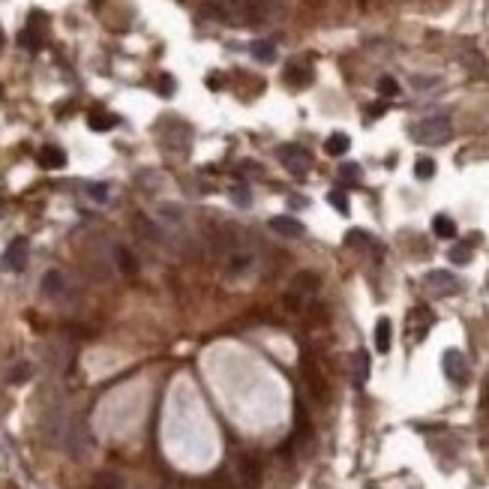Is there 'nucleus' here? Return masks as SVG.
I'll list each match as a JSON object with an SVG mask.
<instances>
[{"instance_id": "f257e3e1", "label": "nucleus", "mask_w": 489, "mask_h": 489, "mask_svg": "<svg viewBox=\"0 0 489 489\" xmlns=\"http://www.w3.org/2000/svg\"><path fill=\"white\" fill-rule=\"evenodd\" d=\"M411 132L420 144H444L453 135V127L447 114H433V118H424L420 123H414Z\"/></svg>"}, {"instance_id": "f03ea898", "label": "nucleus", "mask_w": 489, "mask_h": 489, "mask_svg": "<svg viewBox=\"0 0 489 489\" xmlns=\"http://www.w3.org/2000/svg\"><path fill=\"white\" fill-rule=\"evenodd\" d=\"M316 292H318V276L316 273H297V276L292 279V285H288V292H285V306L292 312L303 309V306L312 301V294Z\"/></svg>"}, {"instance_id": "7ed1b4c3", "label": "nucleus", "mask_w": 489, "mask_h": 489, "mask_svg": "<svg viewBox=\"0 0 489 489\" xmlns=\"http://www.w3.org/2000/svg\"><path fill=\"white\" fill-rule=\"evenodd\" d=\"M63 444H66V450H69L72 459H85L87 453L94 450V438H90V429H87L85 420H72V424L66 426Z\"/></svg>"}, {"instance_id": "20e7f679", "label": "nucleus", "mask_w": 489, "mask_h": 489, "mask_svg": "<svg viewBox=\"0 0 489 489\" xmlns=\"http://www.w3.org/2000/svg\"><path fill=\"white\" fill-rule=\"evenodd\" d=\"M276 153H279V162L285 165V171L294 174V177H303V174L309 171V165H312L309 151H303L301 144H283Z\"/></svg>"}, {"instance_id": "39448f33", "label": "nucleus", "mask_w": 489, "mask_h": 489, "mask_svg": "<svg viewBox=\"0 0 489 489\" xmlns=\"http://www.w3.org/2000/svg\"><path fill=\"white\" fill-rule=\"evenodd\" d=\"M442 369H444L447 381L457 384V387H462L468 381V360H466V354H462L459 348H447L444 358H442Z\"/></svg>"}, {"instance_id": "423d86ee", "label": "nucleus", "mask_w": 489, "mask_h": 489, "mask_svg": "<svg viewBox=\"0 0 489 489\" xmlns=\"http://www.w3.org/2000/svg\"><path fill=\"white\" fill-rule=\"evenodd\" d=\"M235 483L237 489H259L261 486V466L255 457H237L235 459Z\"/></svg>"}, {"instance_id": "0eeeda50", "label": "nucleus", "mask_w": 489, "mask_h": 489, "mask_svg": "<svg viewBox=\"0 0 489 489\" xmlns=\"http://www.w3.org/2000/svg\"><path fill=\"white\" fill-rule=\"evenodd\" d=\"M424 285H426V292L433 294V297H447V294H457V292H459L457 276H453V273H447V270L426 273V276H424Z\"/></svg>"}, {"instance_id": "6e6552de", "label": "nucleus", "mask_w": 489, "mask_h": 489, "mask_svg": "<svg viewBox=\"0 0 489 489\" xmlns=\"http://www.w3.org/2000/svg\"><path fill=\"white\" fill-rule=\"evenodd\" d=\"M28 255H30L28 237H15L12 243L6 246V252H3V268L12 270V273H21L24 268H28Z\"/></svg>"}, {"instance_id": "1a4fd4ad", "label": "nucleus", "mask_w": 489, "mask_h": 489, "mask_svg": "<svg viewBox=\"0 0 489 489\" xmlns=\"http://www.w3.org/2000/svg\"><path fill=\"white\" fill-rule=\"evenodd\" d=\"M66 276L61 270H48L43 276V283H39V292H43V297H48V301H57V297L66 294Z\"/></svg>"}, {"instance_id": "9d476101", "label": "nucleus", "mask_w": 489, "mask_h": 489, "mask_svg": "<svg viewBox=\"0 0 489 489\" xmlns=\"http://www.w3.org/2000/svg\"><path fill=\"white\" fill-rule=\"evenodd\" d=\"M156 219H160V226H165V228H180L186 217H184V207L180 204L165 202V204L156 207Z\"/></svg>"}, {"instance_id": "9b49d317", "label": "nucleus", "mask_w": 489, "mask_h": 489, "mask_svg": "<svg viewBox=\"0 0 489 489\" xmlns=\"http://www.w3.org/2000/svg\"><path fill=\"white\" fill-rule=\"evenodd\" d=\"M39 165L48 169V171L63 169V165H66V151H63V147H57V144H45L43 151H39Z\"/></svg>"}, {"instance_id": "f8f14e48", "label": "nucleus", "mask_w": 489, "mask_h": 489, "mask_svg": "<svg viewBox=\"0 0 489 489\" xmlns=\"http://www.w3.org/2000/svg\"><path fill=\"white\" fill-rule=\"evenodd\" d=\"M270 228L276 231V235H283V237H301L303 235V226L297 219H292V217H273Z\"/></svg>"}, {"instance_id": "ddd939ff", "label": "nucleus", "mask_w": 489, "mask_h": 489, "mask_svg": "<svg viewBox=\"0 0 489 489\" xmlns=\"http://www.w3.org/2000/svg\"><path fill=\"white\" fill-rule=\"evenodd\" d=\"M285 81L292 87H303V85H309V81H312V69H309V66H303V63H292L285 69Z\"/></svg>"}, {"instance_id": "4468645a", "label": "nucleus", "mask_w": 489, "mask_h": 489, "mask_svg": "<svg viewBox=\"0 0 489 489\" xmlns=\"http://www.w3.org/2000/svg\"><path fill=\"white\" fill-rule=\"evenodd\" d=\"M391 336H393L391 321H387V318H378V325H376V351H378V354H387V351H391Z\"/></svg>"}, {"instance_id": "2eb2a0df", "label": "nucleus", "mask_w": 489, "mask_h": 489, "mask_svg": "<svg viewBox=\"0 0 489 489\" xmlns=\"http://www.w3.org/2000/svg\"><path fill=\"white\" fill-rule=\"evenodd\" d=\"M354 387H363L369 378V351H358L354 354Z\"/></svg>"}, {"instance_id": "dca6fc26", "label": "nucleus", "mask_w": 489, "mask_h": 489, "mask_svg": "<svg viewBox=\"0 0 489 489\" xmlns=\"http://www.w3.org/2000/svg\"><path fill=\"white\" fill-rule=\"evenodd\" d=\"M250 52H252L255 61H261V63H273V61H276V45H273L270 39H255Z\"/></svg>"}, {"instance_id": "f3484780", "label": "nucleus", "mask_w": 489, "mask_h": 489, "mask_svg": "<svg viewBox=\"0 0 489 489\" xmlns=\"http://www.w3.org/2000/svg\"><path fill=\"white\" fill-rule=\"evenodd\" d=\"M348 147H351V138L345 135V132H334V135L325 142V151L330 156H345L348 153Z\"/></svg>"}, {"instance_id": "a211bd4d", "label": "nucleus", "mask_w": 489, "mask_h": 489, "mask_svg": "<svg viewBox=\"0 0 489 489\" xmlns=\"http://www.w3.org/2000/svg\"><path fill=\"white\" fill-rule=\"evenodd\" d=\"M114 261H118L120 273H127V276L138 273V261H135V255H132L127 246H118V250H114Z\"/></svg>"}, {"instance_id": "6ab92c4d", "label": "nucleus", "mask_w": 489, "mask_h": 489, "mask_svg": "<svg viewBox=\"0 0 489 489\" xmlns=\"http://www.w3.org/2000/svg\"><path fill=\"white\" fill-rule=\"evenodd\" d=\"M87 127L96 129V132H105V129H114V127H118V118H114V114H109V111H90Z\"/></svg>"}, {"instance_id": "aec40b11", "label": "nucleus", "mask_w": 489, "mask_h": 489, "mask_svg": "<svg viewBox=\"0 0 489 489\" xmlns=\"http://www.w3.org/2000/svg\"><path fill=\"white\" fill-rule=\"evenodd\" d=\"M433 231H435V237L450 240V237H457V222L447 217V213H438V217L433 219Z\"/></svg>"}, {"instance_id": "412c9836", "label": "nucleus", "mask_w": 489, "mask_h": 489, "mask_svg": "<svg viewBox=\"0 0 489 489\" xmlns=\"http://www.w3.org/2000/svg\"><path fill=\"white\" fill-rule=\"evenodd\" d=\"M90 489H123V480H120V475H114V471H99L94 477V483H90Z\"/></svg>"}, {"instance_id": "4be33fe9", "label": "nucleus", "mask_w": 489, "mask_h": 489, "mask_svg": "<svg viewBox=\"0 0 489 489\" xmlns=\"http://www.w3.org/2000/svg\"><path fill=\"white\" fill-rule=\"evenodd\" d=\"M345 246H369V250H376L378 243H376V240H372L363 228H351V231L345 235Z\"/></svg>"}, {"instance_id": "5701e85b", "label": "nucleus", "mask_w": 489, "mask_h": 489, "mask_svg": "<svg viewBox=\"0 0 489 489\" xmlns=\"http://www.w3.org/2000/svg\"><path fill=\"white\" fill-rule=\"evenodd\" d=\"M228 195H231V202H235L237 207H250V202H252V193H250V186L246 184H235L228 189Z\"/></svg>"}, {"instance_id": "b1692460", "label": "nucleus", "mask_w": 489, "mask_h": 489, "mask_svg": "<svg viewBox=\"0 0 489 489\" xmlns=\"http://www.w3.org/2000/svg\"><path fill=\"white\" fill-rule=\"evenodd\" d=\"M33 376V367L30 363H19V367H12L10 369V384H24Z\"/></svg>"}, {"instance_id": "393cba45", "label": "nucleus", "mask_w": 489, "mask_h": 489, "mask_svg": "<svg viewBox=\"0 0 489 489\" xmlns=\"http://www.w3.org/2000/svg\"><path fill=\"white\" fill-rule=\"evenodd\" d=\"M447 255H450L453 264H468L471 261V243H457Z\"/></svg>"}, {"instance_id": "a878e982", "label": "nucleus", "mask_w": 489, "mask_h": 489, "mask_svg": "<svg viewBox=\"0 0 489 489\" xmlns=\"http://www.w3.org/2000/svg\"><path fill=\"white\" fill-rule=\"evenodd\" d=\"M414 174H417L420 180L435 177V162H433V160H426V156H424V160H417V162H414Z\"/></svg>"}, {"instance_id": "bb28decb", "label": "nucleus", "mask_w": 489, "mask_h": 489, "mask_svg": "<svg viewBox=\"0 0 489 489\" xmlns=\"http://www.w3.org/2000/svg\"><path fill=\"white\" fill-rule=\"evenodd\" d=\"M327 202L334 204L336 210L343 213V217L348 213V198H345V193H343V189H330V193H327Z\"/></svg>"}, {"instance_id": "cd10ccee", "label": "nucleus", "mask_w": 489, "mask_h": 489, "mask_svg": "<svg viewBox=\"0 0 489 489\" xmlns=\"http://www.w3.org/2000/svg\"><path fill=\"white\" fill-rule=\"evenodd\" d=\"M198 489H237L235 480H228L226 475H217V477H210L207 483H202Z\"/></svg>"}, {"instance_id": "c85d7f7f", "label": "nucleus", "mask_w": 489, "mask_h": 489, "mask_svg": "<svg viewBox=\"0 0 489 489\" xmlns=\"http://www.w3.org/2000/svg\"><path fill=\"white\" fill-rule=\"evenodd\" d=\"M21 45L30 48V52H36V48L43 45V39H39V30H33V28L24 30V33H21Z\"/></svg>"}, {"instance_id": "c756f323", "label": "nucleus", "mask_w": 489, "mask_h": 489, "mask_svg": "<svg viewBox=\"0 0 489 489\" xmlns=\"http://www.w3.org/2000/svg\"><path fill=\"white\" fill-rule=\"evenodd\" d=\"M378 94L381 96H396V94H400V85H396L391 76H384V78L378 81Z\"/></svg>"}, {"instance_id": "7c9ffc66", "label": "nucleus", "mask_w": 489, "mask_h": 489, "mask_svg": "<svg viewBox=\"0 0 489 489\" xmlns=\"http://www.w3.org/2000/svg\"><path fill=\"white\" fill-rule=\"evenodd\" d=\"M87 193H90V198H96V202H109L111 189H109V184H90Z\"/></svg>"}, {"instance_id": "2f4dec72", "label": "nucleus", "mask_w": 489, "mask_h": 489, "mask_svg": "<svg viewBox=\"0 0 489 489\" xmlns=\"http://www.w3.org/2000/svg\"><path fill=\"white\" fill-rule=\"evenodd\" d=\"M339 174H343V177L345 180H360V165H354V162H343V165H339Z\"/></svg>"}, {"instance_id": "473e14b6", "label": "nucleus", "mask_w": 489, "mask_h": 489, "mask_svg": "<svg viewBox=\"0 0 489 489\" xmlns=\"http://www.w3.org/2000/svg\"><path fill=\"white\" fill-rule=\"evenodd\" d=\"M156 90H160L162 96H174V78L171 76H160V81H156Z\"/></svg>"}, {"instance_id": "72a5a7b5", "label": "nucleus", "mask_w": 489, "mask_h": 489, "mask_svg": "<svg viewBox=\"0 0 489 489\" xmlns=\"http://www.w3.org/2000/svg\"><path fill=\"white\" fill-rule=\"evenodd\" d=\"M240 174H261V165H252V162H243V165H240V169H237Z\"/></svg>"}, {"instance_id": "f704fd0d", "label": "nucleus", "mask_w": 489, "mask_h": 489, "mask_svg": "<svg viewBox=\"0 0 489 489\" xmlns=\"http://www.w3.org/2000/svg\"><path fill=\"white\" fill-rule=\"evenodd\" d=\"M162 489H193L189 483H180V480H171V483H165Z\"/></svg>"}, {"instance_id": "c9c22d12", "label": "nucleus", "mask_w": 489, "mask_h": 489, "mask_svg": "<svg viewBox=\"0 0 489 489\" xmlns=\"http://www.w3.org/2000/svg\"><path fill=\"white\" fill-rule=\"evenodd\" d=\"M369 114H372V118H378V114H384V105H372V109H369Z\"/></svg>"}, {"instance_id": "e433bc0d", "label": "nucleus", "mask_w": 489, "mask_h": 489, "mask_svg": "<svg viewBox=\"0 0 489 489\" xmlns=\"http://www.w3.org/2000/svg\"><path fill=\"white\" fill-rule=\"evenodd\" d=\"M0 48H3V30H0Z\"/></svg>"}]
</instances>
